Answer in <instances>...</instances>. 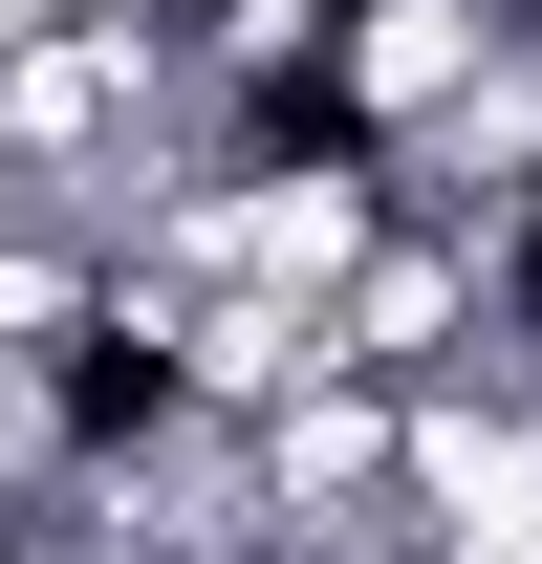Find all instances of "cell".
Returning <instances> with one entry per match:
<instances>
[{"label": "cell", "instance_id": "1", "mask_svg": "<svg viewBox=\"0 0 542 564\" xmlns=\"http://www.w3.org/2000/svg\"><path fill=\"white\" fill-rule=\"evenodd\" d=\"M44 22H66V0H0V44H44Z\"/></svg>", "mask_w": 542, "mask_h": 564}]
</instances>
